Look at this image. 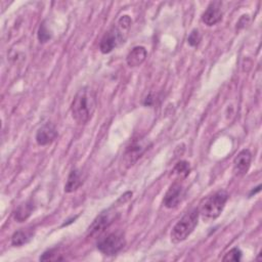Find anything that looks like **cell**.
I'll return each mask as SVG.
<instances>
[{"label":"cell","instance_id":"52a82bcc","mask_svg":"<svg viewBox=\"0 0 262 262\" xmlns=\"http://www.w3.org/2000/svg\"><path fill=\"white\" fill-rule=\"evenodd\" d=\"M121 42H123L122 32L118 28L114 27L110 31H107L101 38L99 43V49L102 53H108Z\"/></svg>","mask_w":262,"mask_h":262},{"label":"cell","instance_id":"6da1fadb","mask_svg":"<svg viewBox=\"0 0 262 262\" xmlns=\"http://www.w3.org/2000/svg\"><path fill=\"white\" fill-rule=\"evenodd\" d=\"M96 108V96L91 88L83 87L76 95L71 104L73 119L78 124H86L93 116Z\"/></svg>","mask_w":262,"mask_h":262},{"label":"cell","instance_id":"5b68a950","mask_svg":"<svg viewBox=\"0 0 262 262\" xmlns=\"http://www.w3.org/2000/svg\"><path fill=\"white\" fill-rule=\"evenodd\" d=\"M149 143L145 139H137L133 141L125 150L123 155L122 163L125 166V168H129L133 166L139 158L148 149Z\"/></svg>","mask_w":262,"mask_h":262},{"label":"cell","instance_id":"e0dca14e","mask_svg":"<svg viewBox=\"0 0 262 262\" xmlns=\"http://www.w3.org/2000/svg\"><path fill=\"white\" fill-rule=\"evenodd\" d=\"M242 259V252L237 248L231 249L229 252L225 254V256L222 258L223 261H239Z\"/></svg>","mask_w":262,"mask_h":262},{"label":"cell","instance_id":"8fae6325","mask_svg":"<svg viewBox=\"0 0 262 262\" xmlns=\"http://www.w3.org/2000/svg\"><path fill=\"white\" fill-rule=\"evenodd\" d=\"M56 136H57V131L55 127L52 124L47 123L37 131L36 141L39 145H47L51 143L56 138Z\"/></svg>","mask_w":262,"mask_h":262},{"label":"cell","instance_id":"d6986e66","mask_svg":"<svg viewBox=\"0 0 262 262\" xmlns=\"http://www.w3.org/2000/svg\"><path fill=\"white\" fill-rule=\"evenodd\" d=\"M201 39H202V37H201V34H200V32L198 31V30H193L190 34H189V36H188V38H187V43L190 45V46H198L199 44H200V42H201Z\"/></svg>","mask_w":262,"mask_h":262},{"label":"cell","instance_id":"2e32d148","mask_svg":"<svg viewBox=\"0 0 262 262\" xmlns=\"http://www.w3.org/2000/svg\"><path fill=\"white\" fill-rule=\"evenodd\" d=\"M50 38H51V34H50L49 30L47 29L45 23H42L41 26L39 27V30H38V39H39V41L42 42V43H45Z\"/></svg>","mask_w":262,"mask_h":262},{"label":"cell","instance_id":"277c9868","mask_svg":"<svg viewBox=\"0 0 262 262\" xmlns=\"http://www.w3.org/2000/svg\"><path fill=\"white\" fill-rule=\"evenodd\" d=\"M126 242L121 233L113 232L104 237L99 238L97 243V249L104 255L113 256L118 254L125 246Z\"/></svg>","mask_w":262,"mask_h":262},{"label":"cell","instance_id":"30bf717a","mask_svg":"<svg viewBox=\"0 0 262 262\" xmlns=\"http://www.w3.org/2000/svg\"><path fill=\"white\" fill-rule=\"evenodd\" d=\"M222 18V11L220 7V2H212L207 7L202 15V20L205 25L211 27L218 24Z\"/></svg>","mask_w":262,"mask_h":262},{"label":"cell","instance_id":"5bb4252c","mask_svg":"<svg viewBox=\"0 0 262 262\" xmlns=\"http://www.w3.org/2000/svg\"><path fill=\"white\" fill-rule=\"evenodd\" d=\"M33 237V231L30 229H20L13 233L11 237V244L13 246H23L27 244Z\"/></svg>","mask_w":262,"mask_h":262},{"label":"cell","instance_id":"ba28073f","mask_svg":"<svg viewBox=\"0 0 262 262\" xmlns=\"http://www.w3.org/2000/svg\"><path fill=\"white\" fill-rule=\"evenodd\" d=\"M252 161V154L249 149L241 150L233 160L232 171L235 176H244L249 171Z\"/></svg>","mask_w":262,"mask_h":262},{"label":"cell","instance_id":"7a4b0ae2","mask_svg":"<svg viewBox=\"0 0 262 262\" xmlns=\"http://www.w3.org/2000/svg\"><path fill=\"white\" fill-rule=\"evenodd\" d=\"M228 199V193L225 190H218L208 196L201 205L199 210L200 215L206 221L216 219L222 212Z\"/></svg>","mask_w":262,"mask_h":262},{"label":"cell","instance_id":"ffe728a7","mask_svg":"<svg viewBox=\"0 0 262 262\" xmlns=\"http://www.w3.org/2000/svg\"><path fill=\"white\" fill-rule=\"evenodd\" d=\"M131 18L128 15H123L120 19H119V26L121 30H128L131 26Z\"/></svg>","mask_w":262,"mask_h":262},{"label":"cell","instance_id":"9a60e30c","mask_svg":"<svg viewBox=\"0 0 262 262\" xmlns=\"http://www.w3.org/2000/svg\"><path fill=\"white\" fill-rule=\"evenodd\" d=\"M34 205L32 202H26L17 207V209L14 212V218L18 222L25 221L33 212Z\"/></svg>","mask_w":262,"mask_h":262},{"label":"cell","instance_id":"3957f363","mask_svg":"<svg viewBox=\"0 0 262 262\" xmlns=\"http://www.w3.org/2000/svg\"><path fill=\"white\" fill-rule=\"evenodd\" d=\"M199 216L200 212L198 209H192L187 212L172 228L170 234L172 243L178 244L186 239L198 225Z\"/></svg>","mask_w":262,"mask_h":262},{"label":"cell","instance_id":"ac0fdd59","mask_svg":"<svg viewBox=\"0 0 262 262\" xmlns=\"http://www.w3.org/2000/svg\"><path fill=\"white\" fill-rule=\"evenodd\" d=\"M189 165L187 162L185 161H180L179 163L176 164V166L174 167V171L178 174V175H181L183 177L187 176L189 174Z\"/></svg>","mask_w":262,"mask_h":262},{"label":"cell","instance_id":"9c48e42d","mask_svg":"<svg viewBox=\"0 0 262 262\" xmlns=\"http://www.w3.org/2000/svg\"><path fill=\"white\" fill-rule=\"evenodd\" d=\"M182 198H183V186L180 183L175 182L171 184L168 190L166 191L163 199V204L165 207L169 209L175 208L181 202Z\"/></svg>","mask_w":262,"mask_h":262},{"label":"cell","instance_id":"4fadbf2b","mask_svg":"<svg viewBox=\"0 0 262 262\" xmlns=\"http://www.w3.org/2000/svg\"><path fill=\"white\" fill-rule=\"evenodd\" d=\"M84 181V176L81 170L79 169H75L73 170L67 180V183L64 185V191L66 192H73L75 190H77Z\"/></svg>","mask_w":262,"mask_h":262},{"label":"cell","instance_id":"7c38bea8","mask_svg":"<svg viewBox=\"0 0 262 262\" xmlns=\"http://www.w3.org/2000/svg\"><path fill=\"white\" fill-rule=\"evenodd\" d=\"M147 52L143 46H136L134 47L127 55L126 61L129 67H138L140 66L146 58Z\"/></svg>","mask_w":262,"mask_h":262},{"label":"cell","instance_id":"8992f818","mask_svg":"<svg viewBox=\"0 0 262 262\" xmlns=\"http://www.w3.org/2000/svg\"><path fill=\"white\" fill-rule=\"evenodd\" d=\"M117 216H118V213L111 209L101 212L88 227V230H87L88 235L90 236L100 235L116 220Z\"/></svg>","mask_w":262,"mask_h":262}]
</instances>
